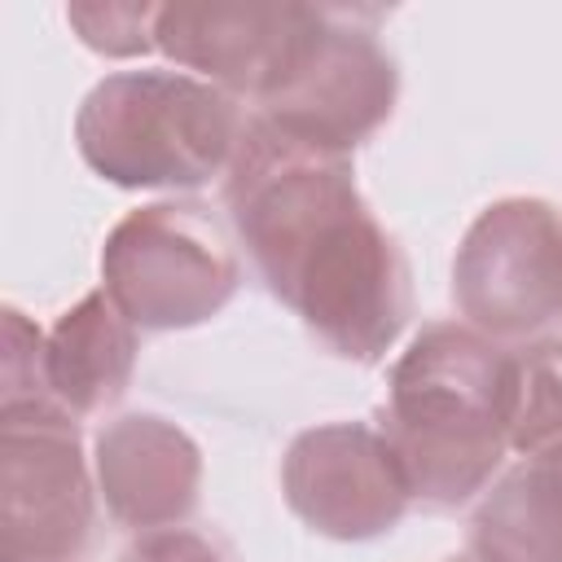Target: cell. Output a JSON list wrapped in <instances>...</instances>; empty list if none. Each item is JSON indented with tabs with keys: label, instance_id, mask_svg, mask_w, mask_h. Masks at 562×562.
Listing matches in <instances>:
<instances>
[{
	"label": "cell",
	"instance_id": "cell-1",
	"mask_svg": "<svg viewBox=\"0 0 562 562\" xmlns=\"http://www.w3.org/2000/svg\"><path fill=\"white\" fill-rule=\"evenodd\" d=\"M522 378L501 347H487L461 329H430L404 356L395 373L391 422H400V470L413 487V474L439 448L422 492H439V501H461L496 461L501 426L514 422V404Z\"/></svg>",
	"mask_w": 562,
	"mask_h": 562
},
{
	"label": "cell",
	"instance_id": "cell-2",
	"mask_svg": "<svg viewBox=\"0 0 562 562\" xmlns=\"http://www.w3.org/2000/svg\"><path fill=\"white\" fill-rule=\"evenodd\" d=\"M123 338V329H119V321L101 307V299H88L61 329H57V342L61 347H75V356L70 351H53V382H57V391L70 400V404H79V408H88V404H97L101 395L110 400V395H119L123 386V369H127V356H92V351H101V347H110V342H119Z\"/></svg>",
	"mask_w": 562,
	"mask_h": 562
}]
</instances>
